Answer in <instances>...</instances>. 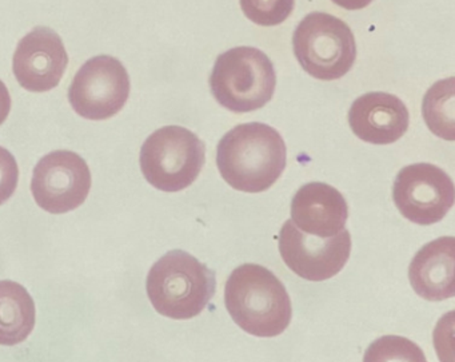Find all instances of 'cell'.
Here are the masks:
<instances>
[{
  "mask_svg": "<svg viewBox=\"0 0 455 362\" xmlns=\"http://www.w3.org/2000/svg\"><path fill=\"white\" fill-rule=\"evenodd\" d=\"M287 150L282 135L268 125H238L223 135L217 166L223 180L242 193H263L283 174Z\"/></svg>",
  "mask_w": 455,
  "mask_h": 362,
  "instance_id": "1",
  "label": "cell"
},
{
  "mask_svg": "<svg viewBox=\"0 0 455 362\" xmlns=\"http://www.w3.org/2000/svg\"><path fill=\"white\" fill-rule=\"evenodd\" d=\"M225 305L233 321L255 337H276L292 318L286 287L273 271L257 263H244L231 273Z\"/></svg>",
  "mask_w": 455,
  "mask_h": 362,
  "instance_id": "2",
  "label": "cell"
},
{
  "mask_svg": "<svg viewBox=\"0 0 455 362\" xmlns=\"http://www.w3.org/2000/svg\"><path fill=\"white\" fill-rule=\"evenodd\" d=\"M148 300L162 316L190 319L214 298V270L183 250H172L154 263L146 282Z\"/></svg>",
  "mask_w": 455,
  "mask_h": 362,
  "instance_id": "3",
  "label": "cell"
},
{
  "mask_svg": "<svg viewBox=\"0 0 455 362\" xmlns=\"http://www.w3.org/2000/svg\"><path fill=\"white\" fill-rule=\"evenodd\" d=\"M276 74L270 58L255 47H235L215 60L210 87L215 101L233 113H251L270 102Z\"/></svg>",
  "mask_w": 455,
  "mask_h": 362,
  "instance_id": "4",
  "label": "cell"
},
{
  "mask_svg": "<svg viewBox=\"0 0 455 362\" xmlns=\"http://www.w3.org/2000/svg\"><path fill=\"white\" fill-rule=\"evenodd\" d=\"M140 162L151 186L164 193H178L201 174L206 148L198 135L185 127H162L143 143Z\"/></svg>",
  "mask_w": 455,
  "mask_h": 362,
  "instance_id": "5",
  "label": "cell"
},
{
  "mask_svg": "<svg viewBox=\"0 0 455 362\" xmlns=\"http://www.w3.org/2000/svg\"><path fill=\"white\" fill-rule=\"evenodd\" d=\"M292 47L303 70L319 81H337L356 60L354 34L343 20L324 12H311L295 30Z\"/></svg>",
  "mask_w": 455,
  "mask_h": 362,
  "instance_id": "6",
  "label": "cell"
},
{
  "mask_svg": "<svg viewBox=\"0 0 455 362\" xmlns=\"http://www.w3.org/2000/svg\"><path fill=\"white\" fill-rule=\"evenodd\" d=\"M129 97V73L122 62L108 55L87 60L68 90L71 108L90 121L113 118L124 108Z\"/></svg>",
  "mask_w": 455,
  "mask_h": 362,
  "instance_id": "7",
  "label": "cell"
},
{
  "mask_svg": "<svg viewBox=\"0 0 455 362\" xmlns=\"http://www.w3.org/2000/svg\"><path fill=\"white\" fill-rule=\"evenodd\" d=\"M92 190L87 162L73 151L57 150L44 156L34 169L31 193L50 214H66L84 204Z\"/></svg>",
  "mask_w": 455,
  "mask_h": 362,
  "instance_id": "8",
  "label": "cell"
},
{
  "mask_svg": "<svg viewBox=\"0 0 455 362\" xmlns=\"http://www.w3.org/2000/svg\"><path fill=\"white\" fill-rule=\"evenodd\" d=\"M393 198L406 220L417 225H434L454 206V183L435 165H410L396 175Z\"/></svg>",
  "mask_w": 455,
  "mask_h": 362,
  "instance_id": "9",
  "label": "cell"
},
{
  "mask_svg": "<svg viewBox=\"0 0 455 362\" xmlns=\"http://www.w3.org/2000/svg\"><path fill=\"white\" fill-rule=\"evenodd\" d=\"M278 246L292 273L306 281L322 282L345 268L351 253V236L343 229L337 236L318 238L303 233L289 220L279 231Z\"/></svg>",
  "mask_w": 455,
  "mask_h": 362,
  "instance_id": "10",
  "label": "cell"
},
{
  "mask_svg": "<svg viewBox=\"0 0 455 362\" xmlns=\"http://www.w3.org/2000/svg\"><path fill=\"white\" fill-rule=\"evenodd\" d=\"M68 65L62 39L47 28H36L20 39L12 60L18 84L31 93L55 89L62 81Z\"/></svg>",
  "mask_w": 455,
  "mask_h": 362,
  "instance_id": "11",
  "label": "cell"
},
{
  "mask_svg": "<svg viewBox=\"0 0 455 362\" xmlns=\"http://www.w3.org/2000/svg\"><path fill=\"white\" fill-rule=\"evenodd\" d=\"M348 124L354 134L372 145H391L409 129L406 105L388 93H367L354 101L348 111Z\"/></svg>",
  "mask_w": 455,
  "mask_h": 362,
  "instance_id": "12",
  "label": "cell"
},
{
  "mask_svg": "<svg viewBox=\"0 0 455 362\" xmlns=\"http://www.w3.org/2000/svg\"><path fill=\"white\" fill-rule=\"evenodd\" d=\"M347 218L345 197L327 183H307L292 198L291 221L303 233L318 238L337 236L345 229Z\"/></svg>",
  "mask_w": 455,
  "mask_h": 362,
  "instance_id": "13",
  "label": "cell"
},
{
  "mask_svg": "<svg viewBox=\"0 0 455 362\" xmlns=\"http://www.w3.org/2000/svg\"><path fill=\"white\" fill-rule=\"evenodd\" d=\"M455 239L441 237L418 250L409 268L410 284L419 297L444 301L454 297Z\"/></svg>",
  "mask_w": 455,
  "mask_h": 362,
  "instance_id": "14",
  "label": "cell"
},
{
  "mask_svg": "<svg viewBox=\"0 0 455 362\" xmlns=\"http://www.w3.org/2000/svg\"><path fill=\"white\" fill-rule=\"evenodd\" d=\"M36 303L23 285L0 281V345L28 340L36 326Z\"/></svg>",
  "mask_w": 455,
  "mask_h": 362,
  "instance_id": "15",
  "label": "cell"
},
{
  "mask_svg": "<svg viewBox=\"0 0 455 362\" xmlns=\"http://www.w3.org/2000/svg\"><path fill=\"white\" fill-rule=\"evenodd\" d=\"M454 78L430 87L423 98L422 114L428 129L442 140H455Z\"/></svg>",
  "mask_w": 455,
  "mask_h": 362,
  "instance_id": "16",
  "label": "cell"
},
{
  "mask_svg": "<svg viewBox=\"0 0 455 362\" xmlns=\"http://www.w3.org/2000/svg\"><path fill=\"white\" fill-rule=\"evenodd\" d=\"M295 0H241L243 14L255 25H282L294 10Z\"/></svg>",
  "mask_w": 455,
  "mask_h": 362,
  "instance_id": "17",
  "label": "cell"
},
{
  "mask_svg": "<svg viewBox=\"0 0 455 362\" xmlns=\"http://www.w3.org/2000/svg\"><path fill=\"white\" fill-rule=\"evenodd\" d=\"M366 361H378V359H414V361H422L425 356L422 350L418 348L411 341L401 337H383L375 341L369 349H367Z\"/></svg>",
  "mask_w": 455,
  "mask_h": 362,
  "instance_id": "18",
  "label": "cell"
},
{
  "mask_svg": "<svg viewBox=\"0 0 455 362\" xmlns=\"http://www.w3.org/2000/svg\"><path fill=\"white\" fill-rule=\"evenodd\" d=\"M20 167L14 156L0 146V205L9 201L18 188Z\"/></svg>",
  "mask_w": 455,
  "mask_h": 362,
  "instance_id": "19",
  "label": "cell"
},
{
  "mask_svg": "<svg viewBox=\"0 0 455 362\" xmlns=\"http://www.w3.org/2000/svg\"><path fill=\"white\" fill-rule=\"evenodd\" d=\"M12 111V97L6 84L0 81V126L4 124Z\"/></svg>",
  "mask_w": 455,
  "mask_h": 362,
  "instance_id": "20",
  "label": "cell"
},
{
  "mask_svg": "<svg viewBox=\"0 0 455 362\" xmlns=\"http://www.w3.org/2000/svg\"><path fill=\"white\" fill-rule=\"evenodd\" d=\"M332 2L348 12H356V10L366 9L372 0H332Z\"/></svg>",
  "mask_w": 455,
  "mask_h": 362,
  "instance_id": "21",
  "label": "cell"
}]
</instances>
